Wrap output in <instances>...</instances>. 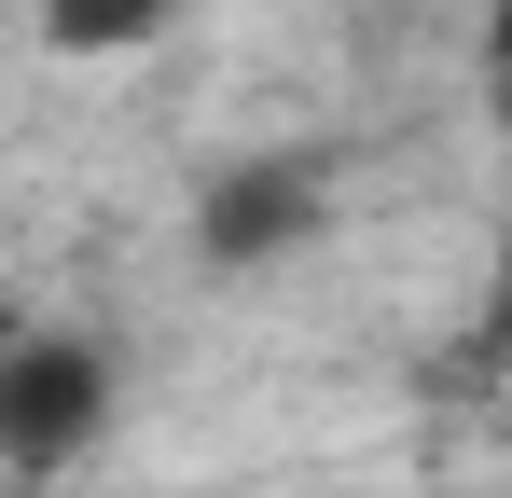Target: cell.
Returning a JSON list of instances; mask_svg holds the SVG:
<instances>
[{"mask_svg":"<svg viewBox=\"0 0 512 498\" xmlns=\"http://www.w3.org/2000/svg\"><path fill=\"white\" fill-rule=\"evenodd\" d=\"M167 0H42V56H139Z\"/></svg>","mask_w":512,"mask_h":498,"instance_id":"3957f363","label":"cell"},{"mask_svg":"<svg viewBox=\"0 0 512 498\" xmlns=\"http://www.w3.org/2000/svg\"><path fill=\"white\" fill-rule=\"evenodd\" d=\"M499 83H512V14H499Z\"/></svg>","mask_w":512,"mask_h":498,"instance_id":"277c9868","label":"cell"},{"mask_svg":"<svg viewBox=\"0 0 512 498\" xmlns=\"http://www.w3.org/2000/svg\"><path fill=\"white\" fill-rule=\"evenodd\" d=\"M111 346L84 332H14L0 346V471L14 485H56V471H84L97 443H111Z\"/></svg>","mask_w":512,"mask_h":498,"instance_id":"6da1fadb","label":"cell"},{"mask_svg":"<svg viewBox=\"0 0 512 498\" xmlns=\"http://www.w3.org/2000/svg\"><path fill=\"white\" fill-rule=\"evenodd\" d=\"M208 263H277V249H305L319 236V166H277V153H250V166H222L208 180Z\"/></svg>","mask_w":512,"mask_h":498,"instance_id":"7a4b0ae2","label":"cell"}]
</instances>
